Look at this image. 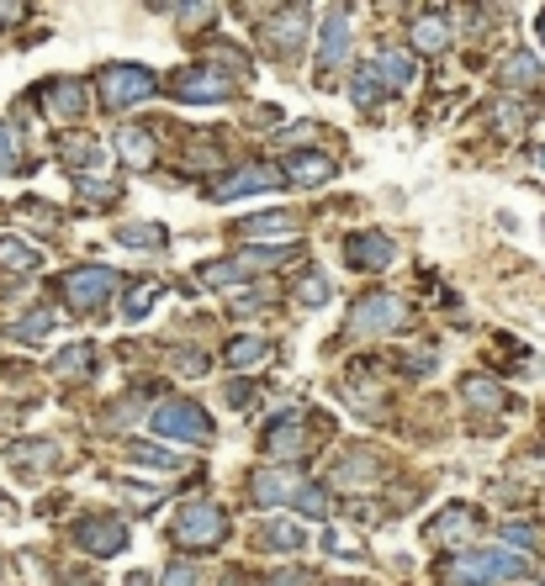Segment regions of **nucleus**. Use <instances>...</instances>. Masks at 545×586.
Returning a JSON list of instances; mask_svg holds the SVG:
<instances>
[{
	"mask_svg": "<svg viewBox=\"0 0 545 586\" xmlns=\"http://www.w3.org/2000/svg\"><path fill=\"white\" fill-rule=\"evenodd\" d=\"M451 586H492V582H519L530 576V560L519 550H472V555L451 560Z\"/></svg>",
	"mask_w": 545,
	"mask_h": 586,
	"instance_id": "nucleus-1",
	"label": "nucleus"
},
{
	"mask_svg": "<svg viewBox=\"0 0 545 586\" xmlns=\"http://www.w3.org/2000/svg\"><path fill=\"white\" fill-rule=\"evenodd\" d=\"M170 539H175L181 550H217V544L228 539V513H223L217 502H191V507L175 513Z\"/></svg>",
	"mask_w": 545,
	"mask_h": 586,
	"instance_id": "nucleus-2",
	"label": "nucleus"
},
{
	"mask_svg": "<svg viewBox=\"0 0 545 586\" xmlns=\"http://www.w3.org/2000/svg\"><path fill=\"white\" fill-rule=\"evenodd\" d=\"M159 80H154L149 64H106L101 69V101H106V112H127V106H138V101H149Z\"/></svg>",
	"mask_w": 545,
	"mask_h": 586,
	"instance_id": "nucleus-3",
	"label": "nucleus"
},
{
	"mask_svg": "<svg viewBox=\"0 0 545 586\" xmlns=\"http://www.w3.org/2000/svg\"><path fill=\"white\" fill-rule=\"evenodd\" d=\"M154 434H164V439H185V444H207L213 439V417L196 407V402H159L149 412Z\"/></svg>",
	"mask_w": 545,
	"mask_h": 586,
	"instance_id": "nucleus-4",
	"label": "nucleus"
},
{
	"mask_svg": "<svg viewBox=\"0 0 545 586\" xmlns=\"http://www.w3.org/2000/svg\"><path fill=\"white\" fill-rule=\"evenodd\" d=\"M112 291H117V269H106V264H80L64 275V301L75 312H101Z\"/></svg>",
	"mask_w": 545,
	"mask_h": 586,
	"instance_id": "nucleus-5",
	"label": "nucleus"
},
{
	"mask_svg": "<svg viewBox=\"0 0 545 586\" xmlns=\"http://www.w3.org/2000/svg\"><path fill=\"white\" fill-rule=\"evenodd\" d=\"M408 323V301L402 296H387V291H376V296H361L355 307H350V328L355 333H393V328Z\"/></svg>",
	"mask_w": 545,
	"mask_h": 586,
	"instance_id": "nucleus-6",
	"label": "nucleus"
},
{
	"mask_svg": "<svg viewBox=\"0 0 545 586\" xmlns=\"http://www.w3.org/2000/svg\"><path fill=\"white\" fill-rule=\"evenodd\" d=\"M303 492H307L303 470H286V466L260 470V475L249 481V497L260 502V507H281V502H292V507H297V497H303Z\"/></svg>",
	"mask_w": 545,
	"mask_h": 586,
	"instance_id": "nucleus-7",
	"label": "nucleus"
},
{
	"mask_svg": "<svg viewBox=\"0 0 545 586\" xmlns=\"http://www.w3.org/2000/svg\"><path fill=\"white\" fill-rule=\"evenodd\" d=\"M286 260V249H243L239 260H217L202 269V280L207 286H239V280H249L254 269H265V264H281Z\"/></svg>",
	"mask_w": 545,
	"mask_h": 586,
	"instance_id": "nucleus-8",
	"label": "nucleus"
},
{
	"mask_svg": "<svg viewBox=\"0 0 545 586\" xmlns=\"http://www.w3.org/2000/svg\"><path fill=\"white\" fill-rule=\"evenodd\" d=\"M281 175H275L271 164H243L234 175H223L213 185V202H243V196H254V191H275Z\"/></svg>",
	"mask_w": 545,
	"mask_h": 586,
	"instance_id": "nucleus-9",
	"label": "nucleus"
},
{
	"mask_svg": "<svg viewBox=\"0 0 545 586\" xmlns=\"http://www.w3.org/2000/svg\"><path fill=\"white\" fill-rule=\"evenodd\" d=\"M75 544L101 560L122 555V550H127V524H122V518H86V524L75 528Z\"/></svg>",
	"mask_w": 545,
	"mask_h": 586,
	"instance_id": "nucleus-10",
	"label": "nucleus"
},
{
	"mask_svg": "<svg viewBox=\"0 0 545 586\" xmlns=\"http://www.w3.org/2000/svg\"><path fill=\"white\" fill-rule=\"evenodd\" d=\"M339 254H344L350 269H387L397 260V243L387 233H355V238H344Z\"/></svg>",
	"mask_w": 545,
	"mask_h": 586,
	"instance_id": "nucleus-11",
	"label": "nucleus"
},
{
	"mask_svg": "<svg viewBox=\"0 0 545 586\" xmlns=\"http://www.w3.org/2000/svg\"><path fill=\"white\" fill-rule=\"evenodd\" d=\"M175 95H181V101H228V95H234V80L217 74L213 64H196V69H185L181 80H175Z\"/></svg>",
	"mask_w": 545,
	"mask_h": 586,
	"instance_id": "nucleus-12",
	"label": "nucleus"
},
{
	"mask_svg": "<svg viewBox=\"0 0 545 586\" xmlns=\"http://www.w3.org/2000/svg\"><path fill=\"white\" fill-rule=\"evenodd\" d=\"M43 106H48L54 117H64V122H80L86 112H91V95H86L80 80H54V85L43 90Z\"/></svg>",
	"mask_w": 545,
	"mask_h": 586,
	"instance_id": "nucleus-13",
	"label": "nucleus"
},
{
	"mask_svg": "<svg viewBox=\"0 0 545 586\" xmlns=\"http://www.w3.org/2000/svg\"><path fill=\"white\" fill-rule=\"evenodd\" d=\"M254 544H260L265 555H297L307 544V533H303V524H292V518H265L260 533H254Z\"/></svg>",
	"mask_w": 545,
	"mask_h": 586,
	"instance_id": "nucleus-14",
	"label": "nucleus"
},
{
	"mask_svg": "<svg viewBox=\"0 0 545 586\" xmlns=\"http://www.w3.org/2000/svg\"><path fill=\"white\" fill-rule=\"evenodd\" d=\"M303 37H307V11H275L271 22H265V43H271L275 54H297L303 48Z\"/></svg>",
	"mask_w": 545,
	"mask_h": 586,
	"instance_id": "nucleus-15",
	"label": "nucleus"
},
{
	"mask_svg": "<svg viewBox=\"0 0 545 586\" xmlns=\"http://www.w3.org/2000/svg\"><path fill=\"white\" fill-rule=\"evenodd\" d=\"M292 233H297V211H260V217L239 222V238H249V243H286Z\"/></svg>",
	"mask_w": 545,
	"mask_h": 586,
	"instance_id": "nucleus-16",
	"label": "nucleus"
},
{
	"mask_svg": "<svg viewBox=\"0 0 545 586\" xmlns=\"http://www.w3.org/2000/svg\"><path fill=\"white\" fill-rule=\"evenodd\" d=\"M472 528H477V513H472L466 502H451L445 513H434V518H429L424 533H429V539H440V544H461Z\"/></svg>",
	"mask_w": 545,
	"mask_h": 586,
	"instance_id": "nucleus-17",
	"label": "nucleus"
},
{
	"mask_svg": "<svg viewBox=\"0 0 545 586\" xmlns=\"http://www.w3.org/2000/svg\"><path fill=\"white\" fill-rule=\"evenodd\" d=\"M344 48H350V11L333 5V11H323V48H318V64H323V69H339Z\"/></svg>",
	"mask_w": 545,
	"mask_h": 586,
	"instance_id": "nucleus-18",
	"label": "nucleus"
},
{
	"mask_svg": "<svg viewBox=\"0 0 545 586\" xmlns=\"http://www.w3.org/2000/svg\"><path fill=\"white\" fill-rule=\"evenodd\" d=\"M260 444H265L271 455H297V449H303V407H286V412H281L271 428L260 434Z\"/></svg>",
	"mask_w": 545,
	"mask_h": 586,
	"instance_id": "nucleus-19",
	"label": "nucleus"
},
{
	"mask_svg": "<svg viewBox=\"0 0 545 586\" xmlns=\"http://www.w3.org/2000/svg\"><path fill=\"white\" fill-rule=\"evenodd\" d=\"M365 74H371L382 90H402L408 80H413V59H408V54H397V48H382L376 59L365 64Z\"/></svg>",
	"mask_w": 545,
	"mask_h": 586,
	"instance_id": "nucleus-20",
	"label": "nucleus"
},
{
	"mask_svg": "<svg viewBox=\"0 0 545 586\" xmlns=\"http://www.w3.org/2000/svg\"><path fill=\"white\" fill-rule=\"evenodd\" d=\"M461 397H466V407H477V412H503L509 407L503 386L492 381V376H466V381H461Z\"/></svg>",
	"mask_w": 545,
	"mask_h": 586,
	"instance_id": "nucleus-21",
	"label": "nucleus"
},
{
	"mask_svg": "<svg viewBox=\"0 0 545 586\" xmlns=\"http://www.w3.org/2000/svg\"><path fill=\"white\" fill-rule=\"evenodd\" d=\"M223 359H228V365H239V370H254V365H265V359H271V344H265V338H254V333H239V338H228V344H223Z\"/></svg>",
	"mask_w": 545,
	"mask_h": 586,
	"instance_id": "nucleus-22",
	"label": "nucleus"
},
{
	"mask_svg": "<svg viewBox=\"0 0 545 586\" xmlns=\"http://www.w3.org/2000/svg\"><path fill=\"white\" fill-rule=\"evenodd\" d=\"M59 159L69 170H101L106 164V148L95 138H59Z\"/></svg>",
	"mask_w": 545,
	"mask_h": 586,
	"instance_id": "nucleus-23",
	"label": "nucleus"
},
{
	"mask_svg": "<svg viewBox=\"0 0 545 586\" xmlns=\"http://www.w3.org/2000/svg\"><path fill=\"white\" fill-rule=\"evenodd\" d=\"M286 175L303 180V185H323V180H333V159L307 148V153H292V159H286Z\"/></svg>",
	"mask_w": 545,
	"mask_h": 586,
	"instance_id": "nucleus-24",
	"label": "nucleus"
},
{
	"mask_svg": "<svg viewBox=\"0 0 545 586\" xmlns=\"http://www.w3.org/2000/svg\"><path fill=\"white\" fill-rule=\"evenodd\" d=\"M164 222H127V228H122L117 233V243L122 249H133V254H159V249H164Z\"/></svg>",
	"mask_w": 545,
	"mask_h": 586,
	"instance_id": "nucleus-25",
	"label": "nucleus"
},
{
	"mask_svg": "<svg viewBox=\"0 0 545 586\" xmlns=\"http://www.w3.org/2000/svg\"><path fill=\"white\" fill-rule=\"evenodd\" d=\"M413 48H419V54H445V48H451V22H445L440 11H434V16H419V22H413Z\"/></svg>",
	"mask_w": 545,
	"mask_h": 586,
	"instance_id": "nucleus-26",
	"label": "nucleus"
},
{
	"mask_svg": "<svg viewBox=\"0 0 545 586\" xmlns=\"http://www.w3.org/2000/svg\"><path fill=\"white\" fill-rule=\"evenodd\" d=\"M0 269H11V275H32V269H43V254L22 243V238H0Z\"/></svg>",
	"mask_w": 545,
	"mask_h": 586,
	"instance_id": "nucleus-27",
	"label": "nucleus"
},
{
	"mask_svg": "<svg viewBox=\"0 0 545 586\" xmlns=\"http://www.w3.org/2000/svg\"><path fill=\"white\" fill-rule=\"evenodd\" d=\"M117 153L133 164V170H149V164H154V138L144 133V127H122V133H117Z\"/></svg>",
	"mask_w": 545,
	"mask_h": 586,
	"instance_id": "nucleus-28",
	"label": "nucleus"
},
{
	"mask_svg": "<svg viewBox=\"0 0 545 586\" xmlns=\"http://www.w3.org/2000/svg\"><path fill=\"white\" fill-rule=\"evenodd\" d=\"M54 376L75 381V376H95V349L91 344H69V349L54 354Z\"/></svg>",
	"mask_w": 545,
	"mask_h": 586,
	"instance_id": "nucleus-29",
	"label": "nucleus"
},
{
	"mask_svg": "<svg viewBox=\"0 0 545 586\" xmlns=\"http://www.w3.org/2000/svg\"><path fill=\"white\" fill-rule=\"evenodd\" d=\"M159 296H164V280H138V286L127 291V301H122V318H127V323H144Z\"/></svg>",
	"mask_w": 545,
	"mask_h": 586,
	"instance_id": "nucleus-30",
	"label": "nucleus"
},
{
	"mask_svg": "<svg viewBox=\"0 0 545 586\" xmlns=\"http://www.w3.org/2000/svg\"><path fill=\"white\" fill-rule=\"evenodd\" d=\"M54 328H59L54 307H32V312H27V318H22L16 328H11V333H16V344H43V338H48Z\"/></svg>",
	"mask_w": 545,
	"mask_h": 586,
	"instance_id": "nucleus-31",
	"label": "nucleus"
},
{
	"mask_svg": "<svg viewBox=\"0 0 545 586\" xmlns=\"http://www.w3.org/2000/svg\"><path fill=\"white\" fill-rule=\"evenodd\" d=\"M503 80H509V85H519V90H541L545 85V69H541V59H535V54H514V59L503 64Z\"/></svg>",
	"mask_w": 545,
	"mask_h": 586,
	"instance_id": "nucleus-32",
	"label": "nucleus"
},
{
	"mask_svg": "<svg viewBox=\"0 0 545 586\" xmlns=\"http://www.w3.org/2000/svg\"><path fill=\"white\" fill-rule=\"evenodd\" d=\"M127 455H133V460H144V466H154V470H181L185 466L181 449H159V444H149V439H133L127 444Z\"/></svg>",
	"mask_w": 545,
	"mask_h": 586,
	"instance_id": "nucleus-33",
	"label": "nucleus"
},
{
	"mask_svg": "<svg viewBox=\"0 0 545 586\" xmlns=\"http://www.w3.org/2000/svg\"><path fill=\"white\" fill-rule=\"evenodd\" d=\"M11 466H22V470H48V466H59V455H54V444L32 439V444H16V449H11Z\"/></svg>",
	"mask_w": 545,
	"mask_h": 586,
	"instance_id": "nucleus-34",
	"label": "nucleus"
},
{
	"mask_svg": "<svg viewBox=\"0 0 545 586\" xmlns=\"http://www.w3.org/2000/svg\"><path fill=\"white\" fill-rule=\"evenodd\" d=\"M329 296H333L329 275H323V269H307V280H303V286H297V301H303V307H323Z\"/></svg>",
	"mask_w": 545,
	"mask_h": 586,
	"instance_id": "nucleus-35",
	"label": "nucleus"
},
{
	"mask_svg": "<svg viewBox=\"0 0 545 586\" xmlns=\"http://www.w3.org/2000/svg\"><path fill=\"white\" fill-rule=\"evenodd\" d=\"M0 170H22V133L0 127Z\"/></svg>",
	"mask_w": 545,
	"mask_h": 586,
	"instance_id": "nucleus-36",
	"label": "nucleus"
},
{
	"mask_svg": "<svg viewBox=\"0 0 545 586\" xmlns=\"http://www.w3.org/2000/svg\"><path fill=\"white\" fill-rule=\"evenodd\" d=\"M80 191H86V202H95V206L117 202V185H112V180H80Z\"/></svg>",
	"mask_w": 545,
	"mask_h": 586,
	"instance_id": "nucleus-37",
	"label": "nucleus"
},
{
	"mask_svg": "<svg viewBox=\"0 0 545 586\" xmlns=\"http://www.w3.org/2000/svg\"><path fill=\"white\" fill-rule=\"evenodd\" d=\"M164 586H202V571H196V565H185V560H175V565L164 571Z\"/></svg>",
	"mask_w": 545,
	"mask_h": 586,
	"instance_id": "nucleus-38",
	"label": "nucleus"
},
{
	"mask_svg": "<svg viewBox=\"0 0 545 586\" xmlns=\"http://www.w3.org/2000/svg\"><path fill=\"white\" fill-rule=\"evenodd\" d=\"M323 550H329V555H350V560H361V555H365L361 539H344V533H329V539H323Z\"/></svg>",
	"mask_w": 545,
	"mask_h": 586,
	"instance_id": "nucleus-39",
	"label": "nucleus"
},
{
	"mask_svg": "<svg viewBox=\"0 0 545 586\" xmlns=\"http://www.w3.org/2000/svg\"><path fill=\"white\" fill-rule=\"evenodd\" d=\"M530 550V544H535V528H524V524H509L503 528V550Z\"/></svg>",
	"mask_w": 545,
	"mask_h": 586,
	"instance_id": "nucleus-40",
	"label": "nucleus"
},
{
	"mask_svg": "<svg viewBox=\"0 0 545 586\" xmlns=\"http://www.w3.org/2000/svg\"><path fill=\"white\" fill-rule=\"evenodd\" d=\"M164 16H175V22H207L213 5H164Z\"/></svg>",
	"mask_w": 545,
	"mask_h": 586,
	"instance_id": "nucleus-41",
	"label": "nucleus"
},
{
	"mask_svg": "<svg viewBox=\"0 0 545 586\" xmlns=\"http://www.w3.org/2000/svg\"><path fill=\"white\" fill-rule=\"evenodd\" d=\"M228 402H234V407H243V402H254V386L234 381V386H228Z\"/></svg>",
	"mask_w": 545,
	"mask_h": 586,
	"instance_id": "nucleus-42",
	"label": "nucleus"
},
{
	"mask_svg": "<svg viewBox=\"0 0 545 586\" xmlns=\"http://www.w3.org/2000/svg\"><path fill=\"white\" fill-rule=\"evenodd\" d=\"M127 497L138 502V507H154V502H159V492H154V486H127Z\"/></svg>",
	"mask_w": 545,
	"mask_h": 586,
	"instance_id": "nucleus-43",
	"label": "nucleus"
},
{
	"mask_svg": "<svg viewBox=\"0 0 545 586\" xmlns=\"http://www.w3.org/2000/svg\"><path fill=\"white\" fill-rule=\"evenodd\" d=\"M22 16H27L22 5H0V22H22Z\"/></svg>",
	"mask_w": 545,
	"mask_h": 586,
	"instance_id": "nucleus-44",
	"label": "nucleus"
},
{
	"mask_svg": "<svg viewBox=\"0 0 545 586\" xmlns=\"http://www.w3.org/2000/svg\"><path fill=\"white\" fill-rule=\"evenodd\" d=\"M535 32H541V43H545V11H541V16H535Z\"/></svg>",
	"mask_w": 545,
	"mask_h": 586,
	"instance_id": "nucleus-45",
	"label": "nucleus"
},
{
	"mask_svg": "<svg viewBox=\"0 0 545 586\" xmlns=\"http://www.w3.org/2000/svg\"><path fill=\"white\" fill-rule=\"evenodd\" d=\"M271 586H297V576H281V582H271Z\"/></svg>",
	"mask_w": 545,
	"mask_h": 586,
	"instance_id": "nucleus-46",
	"label": "nucleus"
},
{
	"mask_svg": "<svg viewBox=\"0 0 545 586\" xmlns=\"http://www.w3.org/2000/svg\"><path fill=\"white\" fill-rule=\"evenodd\" d=\"M127 586H149V576H133V582H127Z\"/></svg>",
	"mask_w": 545,
	"mask_h": 586,
	"instance_id": "nucleus-47",
	"label": "nucleus"
},
{
	"mask_svg": "<svg viewBox=\"0 0 545 586\" xmlns=\"http://www.w3.org/2000/svg\"><path fill=\"white\" fill-rule=\"evenodd\" d=\"M535 159H541V170H545V148H535Z\"/></svg>",
	"mask_w": 545,
	"mask_h": 586,
	"instance_id": "nucleus-48",
	"label": "nucleus"
}]
</instances>
